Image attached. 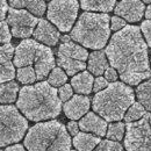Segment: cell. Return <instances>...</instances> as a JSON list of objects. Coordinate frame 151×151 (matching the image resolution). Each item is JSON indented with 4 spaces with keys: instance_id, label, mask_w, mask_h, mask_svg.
Instances as JSON below:
<instances>
[{
    "instance_id": "obj_40",
    "label": "cell",
    "mask_w": 151,
    "mask_h": 151,
    "mask_svg": "<svg viewBox=\"0 0 151 151\" xmlns=\"http://www.w3.org/2000/svg\"><path fill=\"white\" fill-rule=\"evenodd\" d=\"M144 4H151V0H142Z\"/></svg>"
},
{
    "instance_id": "obj_20",
    "label": "cell",
    "mask_w": 151,
    "mask_h": 151,
    "mask_svg": "<svg viewBox=\"0 0 151 151\" xmlns=\"http://www.w3.org/2000/svg\"><path fill=\"white\" fill-rule=\"evenodd\" d=\"M115 0H80V6L87 12L108 13L115 8Z\"/></svg>"
},
{
    "instance_id": "obj_25",
    "label": "cell",
    "mask_w": 151,
    "mask_h": 151,
    "mask_svg": "<svg viewBox=\"0 0 151 151\" xmlns=\"http://www.w3.org/2000/svg\"><path fill=\"white\" fill-rule=\"evenodd\" d=\"M17 77L22 84H33L37 80L36 71L33 66H22L18 69Z\"/></svg>"
},
{
    "instance_id": "obj_18",
    "label": "cell",
    "mask_w": 151,
    "mask_h": 151,
    "mask_svg": "<svg viewBox=\"0 0 151 151\" xmlns=\"http://www.w3.org/2000/svg\"><path fill=\"white\" fill-rule=\"evenodd\" d=\"M8 2L13 8L27 9L37 17H42L47 9V4L44 0H8Z\"/></svg>"
},
{
    "instance_id": "obj_41",
    "label": "cell",
    "mask_w": 151,
    "mask_h": 151,
    "mask_svg": "<svg viewBox=\"0 0 151 151\" xmlns=\"http://www.w3.org/2000/svg\"><path fill=\"white\" fill-rule=\"evenodd\" d=\"M70 151H76V150H70Z\"/></svg>"
},
{
    "instance_id": "obj_14",
    "label": "cell",
    "mask_w": 151,
    "mask_h": 151,
    "mask_svg": "<svg viewBox=\"0 0 151 151\" xmlns=\"http://www.w3.org/2000/svg\"><path fill=\"white\" fill-rule=\"evenodd\" d=\"M90 106H91L90 98H87L86 95L77 94L73 95L68 101H65L63 106V111L69 119L78 120V119H81L88 112Z\"/></svg>"
},
{
    "instance_id": "obj_36",
    "label": "cell",
    "mask_w": 151,
    "mask_h": 151,
    "mask_svg": "<svg viewBox=\"0 0 151 151\" xmlns=\"http://www.w3.org/2000/svg\"><path fill=\"white\" fill-rule=\"evenodd\" d=\"M66 129H68V132H70L72 136H76L78 132H79V123H77L76 121H70L69 123H68V126H66Z\"/></svg>"
},
{
    "instance_id": "obj_12",
    "label": "cell",
    "mask_w": 151,
    "mask_h": 151,
    "mask_svg": "<svg viewBox=\"0 0 151 151\" xmlns=\"http://www.w3.org/2000/svg\"><path fill=\"white\" fill-rule=\"evenodd\" d=\"M114 12L127 22H138L144 15L145 6L142 0H121L115 6Z\"/></svg>"
},
{
    "instance_id": "obj_22",
    "label": "cell",
    "mask_w": 151,
    "mask_h": 151,
    "mask_svg": "<svg viewBox=\"0 0 151 151\" xmlns=\"http://www.w3.org/2000/svg\"><path fill=\"white\" fill-rule=\"evenodd\" d=\"M136 96L147 111L151 112V78L142 84H138L136 88Z\"/></svg>"
},
{
    "instance_id": "obj_31",
    "label": "cell",
    "mask_w": 151,
    "mask_h": 151,
    "mask_svg": "<svg viewBox=\"0 0 151 151\" xmlns=\"http://www.w3.org/2000/svg\"><path fill=\"white\" fill-rule=\"evenodd\" d=\"M58 95H59V99L62 101H68L69 99H71L73 96V87H72V85L64 84L63 86H60L59 90H58Z\"/></svg>"
},
{
    "instance_id": "obj_42",
    "label": "cell",
    "mask_w": 151,
    "mask_h": 151,
    "mask_svg": "<svg viewBox=\"0 0 151 151\" xmlns=\"http://www.w3.org/2000/svg\"><path fill=\"white\" fill-rule=\"evenodd\" d=\"M150 62H151V59H150ZM150 64H151V63H150Z\"/></svg>"
},
{
    "instance_id": "obj_32",
    "label": "cell",
    "mask_w": 151,
    "mask_h": 151,
    "mask_svg": "<svg viewBox=\"0 0 151 151\" xmlns=\"http://www.w3.org/2000/svg\"><path fill=\"white\" fill-rule=\"evenodd\" d=\"M126 26H127V21L123 19V18H121V17L115 15V17H113L111 19V29L113 32H115V33L122 30Z\"/></svg>"
},
{
    "instance_id": "obj_21",
    "label": "cell",
    "mask_w": 151,
    "mask_h": 151,
    "mask_svg": "<svg viewBox=\"0 0 151 151\" xmlns=\"http://www.w3.org/2000/svg\"><path fill=\"white\" fill-rule=\"evenodd\" d=\"M18 93H19L18 83L11 80L0 84V102L2 105L14 102L18 98Z\"/></svg>"
},
{
    "instance_id": "obj_3",
    "label": "cell",
    "mask_w": 151,
    "mask_h": 151,
    "mask_svg": "<svg viewBox=\"0 0 151 151\" xmlns=\"http://www.w3.org/2000/svg\"><path fill=\"white\" fill-rule=\"evenodd\" d=\"M135 102V94L130 86L124 83L114 81L106 88L96 92L92 107L96 114L108 122L120 121L124 117L128 108Z\"/></svg>"
},
{
    "instance_id": "obj_30",
    "label": "cell",
    "mask_w": 151,
    "mask_h": 151,
    "mask_svg": "<svg viewBox=\"0 0 151 151\" xmlns=\"http://www.w3.org/2000/svg\"><path fill=\"white\" fill-rule=\"evenodd\" d=\"M12 38V33L9 30V26L5 21H0V44L9 43Z\"/></svg>"
},
{
    "instance_id": "obj_39",
    "label": "cell",
    "mask_w": 151,
    "mask_h": 151,
    "mask_svg": "<svg viewBox=\"0 0 151 151\" xmlns=\"http://www.w3.org/2000/svg\"><path fill=\"white\" fill-rule=\"evenodd\" d=\"M145 18L148 20H151V5H149L145 9Z\"/></svg>"
},
{
    "instance_id": "obj_23",
    "label": "cell",
    "mask_w": 151,
    "mask_h": 151,
    "mask_svg": "<svg viewBox=\"0 0 151 151\" xmlns=\"http://www.w3.org/2000/svg\"><path fill=\"white\" fill-rule=\"evenodd\" d=\"M145 114H147V109L144 108V106L141 102H134L132 106L128 108L127 113L124 115V121L127 123L135 122V121L142 119Z\"/></svg>"
},
{
    "instance_id": "obj_37",
    "label": "cell",
    "mask_w": 151,
    "mask_h": 151,
    "mask_svg": "<svg viewBox=\"0 0 151 151\" xmlns=\"http://www.w3.org/2000/svg\"><path fill=\"white\" fill-rule=\"evenodd\" d=\"M7 12H8L7 0H0V21H2L5 19Z\"/></svg>"
},
{
    "instance_id": "obj_17",
    "label": "cell",
    "mask_w": 151,
    "mask_h": 151,
    "mask_svg": "<svg viewBox=\"0 0 151 151\" xmlns=\"http://www.w3.org/2000/svg\"><path fill=\"white\" fill-rule=\"evenodd\" d=\"M93 84L94 78L90 71H83L80 73H77L71 79V85L78 94H90L93 91Z\"/></svg>"
},
{
    "instance_id": "obj_13",
    "label": "cell",
    "mask_w": 151,
    "mask_h": 151,
    "mask_svg": "<svg viewBox=\"0 0 151 151\" xmlns=\"http://www.w3.org/2000/svg\"><path fill=\"white\" fill-rule=\"evenodd\" d=\"M34 38L48 45V47H54L56 45L57 42L59 41V29L57 28L55 24H51L49 21L44 19L38 20V23L33 33Z\"/></svg>"
},
{
    "instance_id": "obj_19",
    "label": "cell",
    "mask_w": 151,
    "mask_h": 151,
    "mask_svg": "<svg viewBox=\"0 0 151 151\" xmlns=\"http://www.w3.org/2000/svg\"><path fill=\"white\" fill-rule=\"evenodd\" d=\"M100 143V138L91 132H78L73 138V145L78 151H93Z\"/></svg>"
},
{
    "instance_id": "obj_27",
    "label": "cell",
    "mask_w": 151,
    "mask_h": 151,
    "mask_svg": "<svg viewBox=\"0 0 151 151\" xmlns=\"http://www.w3.org/2000/svg\"><path fill=\"white\" fill-rule=\"evenodd\" d=\"M14 63L7 62L4 64H0V83H6L11 81L15 78V68Z\"/></svg>"
},
{
    "instance_id": "obj_34",
    "label": "cell",
    "mask_w": 151,
    "mask_h": 151,
    "mask_svg": "<svg viewBox=\"0 0 151 151\" xmlns=\"http://www.w3.org/2000/svg\"><path fill=\"white\" fill-rule=\"evenodd\" d=\"M108 80L105 78V77H101V76H98L94 79V84H93V91L94 92H100L102 91L104 88H106L108 86Z\"/></svg>"
},
{
    "instance_id": "obj_9",
    "label": "cell",
    "mask_w": 151,
    "mask_h": 151,
    "mask_svg": "<svg viewBox=\"0 0 151 151\" xmlns=\"http://www.w3.org/2000/svg\"><path fill=\"white\" fill-rule=\"evenodd\" d=\"M124 147L127 151H151V112L127 124Z\"/></svg>"
},
{
    "instance_id": "obj_29",
    "label": "cell",
    "mask_w": 151,
    "mask_h": 151,
    "mask_svg": "<svg viewBox=\"0 0 151 151\" xmlns=\"http://www.w3.org/2000/svg\"><path fill=\"white\" fill-rule=\"evenodd\" d=\"M15 54V49L11 43H5L0 45V64L11 62Z\"/></svg>"
},
{
    "instance_id": "obj_5",
    "label": "cell",
    "mask_w": 151,
    "mask_h": 151,
    "mask_svg": "<svg viewBox=\"0 0 151 151\" xmlns=\"http://www.w3.org/2000/svg\"><path fill=\"white\" fill-rule=\"evenodd\" d=\"M111 18L106 13L85 12L77 21L70 37L85 48L100 50L111 36Z\"/></svg>"
},
{
    "instance_id": "obj_8",
    "label": "cell",
    "mask_w": 151,
    "mask_h": 151,
    "mask_svg": "<svg viewBox=\"0 0 151 151\" xmlns=\"http://www.w3.org/2000/svg\"><path fill=\"white\" fill-rule=\"evenodd\" d=\"M88 58V52L85 48L75 42L64 41L57 51V64L65 70L68 76H75L86 69L85 60Z\"/></svg>"
},
{
    "instance_id": "obj_4",
    "label": "cell",
    "mask_w": 151,
    "mask_h": 151,
    "mask_svg": "<svg viewBox=\"0 0 151 151\" xmlns=\"http://www.w3.org/2000/svg\"><path fill=\"white\" fill-rule=\"evenodd\" d=\"M28 151H70L71 137L66 127L56 120L32 127L24 138Z\"/></svg>"
},
{
    "instance_id": "obj_43",
    "label": "cell",
    "mask_w": 151,
    "mask_h": 151,
    "mask_svg": "<svg viewBox=\"0 0 151 151\" xmlns=\"http://www.w3.org/2000/svg\"><path fill=\"white\" fill-rule=\"evenodd\" d=\"M0 151H1V150H0Z\"/></svg>"
},
{
    "instance_id": "obj_35",
    "label": "cell",
    "mask_w": 151,
    "mask_h": 151,
    "mask_svg": "<svg viewBox=\"0 0 151 151\" xmlns=\"http://www.w3.org/2000/svg\"><path fill=\"white\" fill-rule=\"evenodd\" d=\"M105 78L108 80V81H111V83H114V81H116L117 80V76H119V73H117V71L114 69L113 66L112 68H108L106 71H105Z\"/></svg>"
},
{
    "instance_id": "obj_33",
    "label": "cell",
    "mask_w": 151,
    "mask_h": 151,
    "mask_svg": "<svg viewBox=\"0 0 151 151\" xmlns=\"http://www.w3.org/2000/svg\"><path fill=\"white\" fill-rule=\"evenodd\" d=\"M141 32L147 41V44L151 47V20H145L141 24Z\"/></svg>"
},
{
    "instance_id": "obj_15",
    "label": "cell",
    "mask_w": 151,
    "mask_h": 151,
    "mask_svg": "<svg viewBox=\"0 0 151 151\" xmlns=\"http://www.w3.org/2000/svg\"><path fill=\"white\" fill-rule=\"evenodd\" d=\"M80 130L94 134L99 137H102L107 132V121L101 117L99 114L96 115L93 112L86 113L79 121Z\"/></svg>"
},
{
    "instance_id": "obj_6",
    "label": "cell",
    "mask_w": 151,
    "mask_h": 151,
    "mask_svg": "<svg viewBox=\"0 0 151 151\" xmlns=\"http://www.w3.org/2000/svg\"><path fill=\"white\" fill-rule=\"evenodd\" d=\"M14 65L17 68L33 66L36 71L37 80L47 78L55 68V57L48 45H43L36 40H23L15 48Z\"/></svg>"
},
{
    "instance_id": "obj_26",
    "label": "cell",
    "mask_w": 151,
    "mask_h": 151,
    "mask_svg": "<svg viewBox=\"0 0 151 151\" xmlns=\"http://www.w3.org/2000/svg\"><path fill=\"white\" fill-rule=\"evenodd\" d=\"M68 80V75L62 68H54L48 76V83L54 87L63 86Z\"/></svg>"
},
{
    "instance_id": "obj_38",
    "label": "cell",
    "mask_w": 151,
    "mask_h": 151,
    "mask_svg": "<svg viewBox=\"0 0 151 151\" xmlns=\"http://www.w3.org/2000/svg\"><path fill=\"white\" fill-rule=\"evenodd\" d=\"M5 151H26V149L21 144H14V145H11V147L6 148Z\"/></svg>"
},
{
    "instance_id": "obj_7",
    "label": "cell",
    "mask_w": 151,
    "mask_h": 151,
    "mask_svg": "<svg viewBox=\"0 0 151 151\" xmlns=\"http://www.w3.org/2000/svg\"><path fill=\"white\" fill-rule=\"evenodd\" d=\"M27 129L28 122L17 107L0 106V147L18 143L23 138Z\"/></svg>"
},
{
    "instance_id": "obj_24",
    "label": "cell",
    "mask_w": 151,
    "mask_h": 151,
    "mask_svg": "<svg viewBox=\"0 0 151 151\" xmlns=\"http://www.w3.org/2000/svg\"><path fill=\"white\" fill-rule=\"evenodd\" d=\"M126 132V124L120 122V121H115L114 123H111L107 128L106 136L108 139H113V141H121L124 136Z\"/></svg>"
},
{
    "instance_id": "obj_1",
    "label": "cell",
    "mask_w": 151,
    "mask_h": 151,
    "mask_svg": "<svg viewBox=\"0 0 151 151\" xmlns=\"http://www.w3.org/2000/svg\"><path fill=\"white\" fill-rule=\"evenodd\" d=\"M106 55L123 83L138 85L150 78L148 44L137 26H126L116 32L106 48Z\"/></svg>"
},
{
    "instance_id": "obj_11",
    "label": "cell",
    "mask_w": 151,
    "mask_h": 151,
    "mask_svg": "<svg viewBox=\"0 0 151 151\" xmlns=\"http://www.w3.org/2000/svg\"><path fill=\"white\" fill-rule=\"evenodd\" d=\"M7 23L11 27V33L14 37L28 38L33 35L38 23V19L27 9L11 7L8 9Z\"/></svg>"
},
{
    "instance_id": "obj_2",
    "label": "cell",
    "mask_w": 151,
    "mask_h": 151,
    "mask_svg": "<svg viewBox=\"0 0 151 151\" xmlns=\"http://www.w3.org/2000/svg\"><path fill=\"white\" fill-rule=\"evenodd\" d=\"M17 107L30 121L55 119L62 111L58 91L48 81L23 86L19 92Z\"/></svg>"
},
{
    "instance_id": "obj_28",
    "label": "cell",
    "mask_w": 151,
    "mask_h": 151,
    "mask_svg": "<svg viewBox=\"0 0 151 151\" xmlns=\"http://www.w3.org/2000/svg\"><path fill=\"white\" fill-rule=\"evenodd\" d=\"M93 151H123V148L117 141L105 139L100 141V143L95 147Z\"/></svg>"
},
{
    "instance_id": "obj_10",
    "label": "cell",
    "mask_w": 151,
    "mask_h": 151,
    "mask_svg": "<svg viewBox=\"0 0 151 151\" xmlns=\"http://www.w3.org/2000/svg\"><path fill=\"white\" fill-rule=\"evenodd\" d=\"M78 0H51L48 5L47 17L59 32H70L78 17Z\"/></svg>"
},
{
    "instance_id": "obj_16",
    "label": "cell",
    "mask_w": 151,
    "mask_h": 151,
    "mask_svg": "<svg viewBox=\"0 0 151 151\" xmlns=\"http://www.w3.org/2000/svg\"><path fill=\"white\" fill-rule=\"evenodd\" d=\"M108 58L106 55V51L96 50L88 55V63L87 69L88 71L94 76H101L105 73V71L108 69Z\"/></svg>"
}]
</instances>
